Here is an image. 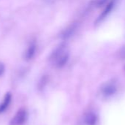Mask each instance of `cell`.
<instances>
[{"label": "cell", "mask_w": 125, "mask_h": 125, "mask_svg": "<svg viewBox=\"0 0 125 125\" xmlns=\"http://www.w3.org/2000/svg\"><path fill=\"white\" fill-rule=\"evenodd\" d=\"M69 60V51L65 45H61L52 53L50 61L52 64L57 68H61Z\"/></svg>", "instance_id": "6da1fadb"}, {"label": "cell", "mask_w": 125, "mask_h": 125, "mask_svg": "<svg viewBox=\"0 0 125 125\" xmlns=\"http://www.w3.org/2000/svg\"><path fill=\"white\" fill-rule=\"evenodd\" d=\"M27 119V112L25 109H19L10 120V125H23Z\"/></svg>", "instance_id": "7a4b0ae2"}, {"label": "cell", "mask_w": 125, "mask_h": 125, "mask_svg": "<svg viewBox=\"0 0 125 125\" xmlns=\"http://www.w3.org/2000/svg\"><path fill=\"white\" fill-rule=\"evenodd\" d=\"M11 100H12V94L10 93H7L4 95L1 103H0V114L4 112L7 109V108L10 105Z\"/></svg>", "instance_id": "3957f363"}, {"label": "cell", "mask_w": 125, "mask_h": 125, "mask_svg": "<svg viewBox=\"0 0 125 125\" xmlns=\"http://www.w3.org/2000/svg\"><path fill=\"white\" fill-rule=\"evenodd\" d=\"M116 92V86L112 83H107L102 89V92L105 96H111L113 95L115 92Z\"/></svg>", "instance_id": "277c9868"}, {"label": "cell", "mask_w": 125, "mask_h": 125, "mask_svg": "<svg viewBox=\"0 0 125 125\" xmlns=\"http://www.w3.org/2000/svg\"><path fill=\"white\" fill-rule=\"evenodd\" d=\"M97 121V116L94 113H88L85 117V122L87 125H95Z\"/></svg>", "instance_id": "5b68a950"}, {"label": "cell", "mask_w": 125, "mask_h": 125, "mask_svg": "<svg viewBox=\"0 0 125 125\" xmlns=\"http://www.w3.org/2000/svg\"><path fill=\"white\" fill-rule=\"evenodd\" d=\"M113 4H114V3H113V1H111V2H109V3L108 4V5L106 6L105 9V10H104V11L102 12V15L99 16V18L98 21H102L103 18H105L108 15V13L111 11V10L113 9Z\"/></svg>", "instance_id": "8992f818"}, {"label": "cell", "mask_w": 125, "mask_h": 125, "mask_svg": "<svg viewBox=\"0 0 125 125\" xmlns=\"http://www.w3.org/2000/svg\"><path fill=\"white\" fill-rule=\"evenodd\" d=\"M35 53V45L34 44H32V45H31L28 48V49L27 50V51L25 53V58H26V59H27V60L31 59L34 56Z\"/></svg>", "instance_id": "52a82bcc"}, {"label": "cell", "mask_w": 125, "mask_h": 125, "mask_svg": "<svg viewBox=\"0 0 125 125\" xmlns=\"http://www.w3.org/2000/svg\"><path fill=\"white\" fill-rule=\"evenodd\" d=\"M74 29H75V26H74V25H73V26H71L69 29H67L65 31L64 34H63V37L66 38V37L71 36V35L72 34L73 31H74Z\"/></svg>", "instance_id": "ba28073f"}, {"label": "cell", "mask_w": 125, "mask_h": 125, "mask_svg": "<svg viewBox=\"0 0 125 125\" xmlns=\"http://www.w3.org/2000/svg\"><path fill=\"white\" fill-rule=\"evenodd\" d=\"M119 55L122 59H125V45L123 46L119 51Z\"/></svg>", "instance_id": "9c48e42d"}, {"label": "cell", "mask_w": 125, "mask_h": 125, "mask_svg": "<svg viewBox=\"0 0 125 125\" xmlns=\"http://www.w3.org/2000/svg\"><path fill=\"white\" fill-rule=\"evenodd\" d=\"M4 71V66L2 63L0 62V75H1L3 74Z\"/></svg>", "instance_id": "30bf717a"}]
</instances>
